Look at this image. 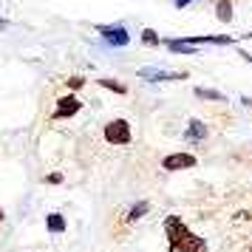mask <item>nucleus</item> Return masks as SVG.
I'll return each mask as SVG.
<instances>
[{
  "mask_svg": "<svg viewBox=\"0 0 252 252\" xmlns=\"http://www.w3.org/2000/svg\"><path fill=\"white\" fill-rule=\"evenodd\" d=\"M232 3H235V0H216V6H213V9H216V17H218V20H221L224 26L232 23V17H235V9H232Z\"/></svg>",
  "mask_w": 252,
  "mask_h": 252,
  "instance_id": "7",
  "label": "nucleus"
},
{
  "mask_svg": "<svg viewBox=\"0 0 252 252\" xmlns=\"http://www.w3.org/2000/svg\"><path fill=\"white\" fill-rule=\"evenodd\" d=\"M244 105H247V108H252V96H244Z\"/></svg>",
  "mask_w": 252,
  "mask_h": 252,
  "instance_id": "16",
  "label": "nucleus"
},
{
  "mask_svg": "<svg viewBox=\"0 0 252 252\" xmlns=\"http://www.w3.org/2000/svg\"><path fill=\"white\" fill-rule=\"evenodd\" d=\"M102 136L108 145H127L130 142V122L127 119H111L108 125L102 127Z\"/></svg>",
  "mask_w": 252,
  "mask_h": 252,
  "instance_id": "2",
  "label": "nucleus"
},
{
  "mask_svg": "<svg viewBox=\"0 0 252 252\" xmlns=\"http://www.w3.org/2000/svg\"><path fill=\"white\" fill-rule=\"evenodd\" d=\"M195 156L193 153H170V156H164V159H161V167H164V170H187V167H195Z\"/></svg>",
  "mask_w": 252,
  "mask_h": 252,
  "instance_id": "5",
  "label": "nucleus"
},
{
  "mask_svg": "<svg viewBox=\"0 0 252 252\" xmlns=\"http://www.w3.org/2000/svg\"><path fill=\"white\" fill-rule=\"evenodd\" d=\"M96 32L102 34V40L108 43V46H114V48H122L130 43V34H127V29L125 26H96Z\"/></svg>",
  "mask_w": 252,
  "mask_h": 252,
  "instance_id": "3",
  "label": "nucleus"
},
{
  "mask_svg": "<svg viewBox=\"0 0 252 252\" xmlns=\"http://www.w3.org/2000/svg\"><path fill=\"white\" fill-rule=\"evenodd\" d=\"M195 96H198V99H216V102H224V99H227V96L221 91H216V88H195Z\"/></svg>",
  "mask_w": 252,
  "mask_h": 252,
  "instance_id": "10",
  "label": "nucleus"
},
{
  "mask_svg": "<svg viewBox=\"0 0 252 252\" xmlns=\"http://www.w3.org/2000/svg\"><path fill=\"white\" fill-rule=\"evenodd\" d=\"M250 252H252V247H250Z\"/></svg>",
  "mask_w": 252,
  "mask_h": 252,
  "instance_id": "20",
  "label": "nucleus"
},
{
  "mask_svg": "<svg viewBox=\"0 0 252 252\" xmlns=\"http://www.w3.org/2000/svg\"><path fill=\"white\" fill-rule=\"evenodd\" d=\"M46 227L51 229V232H63V229H65V218L60 216V213H51V216L46 218Z\"/></svg>",
  "mask_w": 252,
  "mask_h": 252,
  "instance_id": "12",
  "label": "nucleus"
},
{
  "mask_svg": "<svg viewBox=\"0 0 252 252\" xmlns=\"http://www.w3.org/2000/svg\"><path fill=\"white\" fill-rule=\"evenodd\" d=\"M145 213H150V201H136V204L130 207V213H127V224L139 221V218L145 216Z\"/></svg>",
  "mask_w": 252,
  "mask_h": 252,
  "instance_id": "9",
  "label": "nucleus"
},
{
  "mask_svg": "<svg viewBox=\"0 0 252 252\" xmlns=\"http://www.w3.org/2000/svg\"><path fill=\"white\" fill-rule=\"evenodd\" d=\"M6 26H9V23H6V20H3V17H0V29H6Z\"/></svg>",
  "mask_w": 252,
  "mask_h": 252,
  "instance_id": "18",
  "label": "nucleus"
},
{
  "mask_svg": "<svg viewBox=\"0 0 252 252\" xmlns=\"http://www.w3.org/2000/svg\"><path fill=\"white\" fill-rule=\"evenodd\" d=\"M3 218H6V216H3V207H0V227H3Z\"/></svg>",
  "mask_w": 252,
  "mask_h": 252,
  "instance_id": "17",
  "label": "nucleus"
},
{
  "mask_svg": "<svg viewBox=\"0 0 252 252\" xmlns=\"http://www.w3.org/2000/svg\"><path fill=\"white\" fill-rule=\"evenodd\" d=\"M142 46H150V48L161 46V37H159V32H153V29H142Z\"/></svg>",
  "mask_w": 252,
  "mask_h": 252,
  "instance_id": "11",
  "label": "nucleus"
},
{
  "mask_svg": "<svg viewBox=\"0 0 252 252\" xmlns=\"http://www.w3.org/2000/svg\"><path fill=\"white\" fill-rule=\"evenodd\" d=\"M46 182H48V184H63V173H48Z\"/></svg>",
  "mask_w": 252,
  "mask_h": 252,
  "instance_id": "14",
  "label": "nucleus"
},
{
  "mask_svg": "<svg viewBox=\"0 0 252 252\" xmlns=\"http://www.w3.org/2000/svg\"><path fill=\"white\" fill-rule=\"evenodd\" d=\"M96 85H99V88H108V91H114V94H127V85H125V82L111 80V77H102V80H96Z\"/></svg>",
  "mask_w": 252,
  "mask_h": 252,
  "instance_id": "8",
  "label": "nucleus"
},
{
  "mask_svg": "<svg viewBox=\"0 0 252 252\" xmlns=\"http://www.w3.org/2000/svg\"><path fill=\"white\" fill-rule=\"evenodd\" d=\"M82 85H85V77H71V80H68V88H71V91H80Z\"/></svg>",
  "mask_w": 252,
  "mask_h": 252,
  "instance_id": "13",
  "label": "nucleus"
},
{
  "mask_svg": "<svg viewBox=\"0 0 252 252\" xmlns=\"http://www.w3.org/2000/svg\"><path fill=\"white\" fill-rule=\"evenodd\" d=\"M204 136H210V127L201 122V119H190L187 122V130H184V139H193V142H201Z\"/></svg>",
  "mask_w": 252,
  "mask_h": 252,
  "instance_id": "6",
  "label": "nucleus"
},
{
  "mask_svg": "<svg viewBox=\"0 0 252 252\" xmlns=\"http://www.w3.org/2000/svg\"><path fill=\"white\" fill-rule=\"evenodd\" d=\"M190 3H193V0H173V6H176V9H184V6H190Z\"/></svg>",
  "mask_w": 252,
  "mask_h": 252,
  "instance_id": "15",
  "label": "nucleus"
},
{
  "mask_svg": "<svg viewBox=\"0 0 252 252\" xmlns=\"http://www.w3.org/2000/svg\"><path fill=\"white\" fill-rule=\"evenodd\" d=\"M244 40H252V32H247V34H244Z\"/></svg>",
  "mask_w": 252,
  "mask_h": 252,
  "instance_id": "19",
  "label": "nucleus"
},
{
  "mask_svg": "<svg viewBox=\"0 0 252 252\" xmlns=\"http://www.w3.org/2000/svg\"><path fill=\"white\" fill-rule=\"evenodd\" d=\"M82 111V102L77 94H65L57 99V108H54V119H68V116L80 114Z\"/></svg>",
  "mask_w": 252,
  "mask_h": 252,
  "instance_id": "4",
  "label": "nucleus"
},
{
  "mask_svg": "<svg viewBox=\"0 0 252 252\" xmlns=\"http://www.w3.org/2000/svg\"><path fill=\"white\" fill-rule=\"evenodd\" d=\"M164 235H167V252H207V241L190 232L179 216L164 218Z\"/></svg>",
  "mask_w": 252,
  "mask_h": 252,
  "instance_id": "1",
  "label": "nucleus"
}]
</instances>
